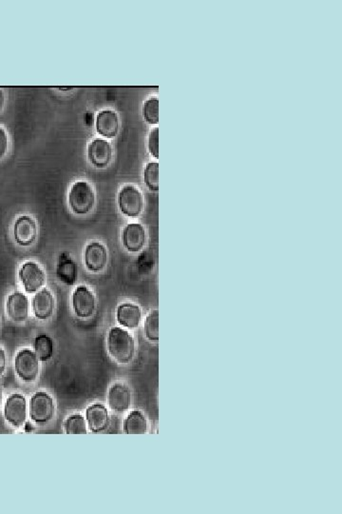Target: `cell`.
Segmentation results:
<instances>
[{
  "label": "cell",
  "instance_id": "1",
  "mask_svg": "<svg viewBox=\"0 0 342 514\" xmlns=\"http://www.w3.org/2000/svg\"><path fill=\"white\" fill-rule=\"evenodd\" d=\"M107 350L108 355L118 364H129L136 355V340L127 329L113 327L108 331Z\"/></svg>",
  "mask_w": 342,
  "mask_h": 514
},
{
  "label": "cell",
  "instance_id": "2",
  "mask_svg": "<svg viewBox=\"0 0 342 514\" xmlns=\"http://www.w3.org/2000/svg\"><path fill=\"white\" fill-rule=\"evenodd\" d=\"M95 189L88 181H75L69 189L68 205L74 215H89L95 206Z\"/></svg>",
  "mask_w": 342,
  "mask_h": 514
},
{
  "label": "cell",
  "instance_id": "3",
  "mask_svg": "<svg viewBox=\"0 0 342 514\" xmlns=\"http://www.w3.org/2000/svg\"><path fill=\"white\" fill-rule=\"evenodd\" d=\"M30 417L35 425L44 426L54 419L56 404L53 397L46 391H38L31 397Z\"/></svg>",
  "mask_w": 342,
  "mask_h": 514
},
{
  "label": "cell",
  "instance_id": "4",
  "mask_svg": "<svg viewBox=\"0 0 342 514\" xmlns=\"http://www.w3.org/2000/svg\"><path fill=\"white\" fill-rule=\"evenodd\" d=\"M117 205L122 215L129 218H137L144 209V196L138 187L128 184L119 191Z\"/></svg>",
  "mask_w": 342,
  "mask_h": 514
},
{
  "label": "cell",
  "instance_id": "5",
  "mask_svg": "<svg viewBox=\"0 0 342 514\" xmlns=\"http://www.w3.org/2000/svg\"><path fill=\"white\" fill-rule=\"evenodd\" d=\"M18 280L28 295H35L46 285L47 275L40 264L27 261L18 270Z\"/></svg>",
  "mask_w": 342,
  "mask_h": 514
},
{
  "label": "cell",
  "instance_id": "6",
  "mask_svg": "<svg viewBox=\"0 0 342 514\" xmlns=\"http://www.w3.org/2000/svg\"><path fill=\"white\" fill-rule=\"evenodd\" d=\"M15 371L23 382H35L40 373V361L35 352L30 349L20 350L15 355Z\"/></svg>",
  "mask_w": 342,
  "mask_h": 514
},
{
  "label": "cell",
  "instance_id": "7",
  "mask_svg": "<svg viewBox=\"0 0 342 514\" xmlns=\"http://www.w3.org/2000/svg\"><path fill=\"white\" fill-rule=\"evenodd\" d=\"M72 306L77 318L89 319L97 311V297L88 286L79 285L72 293Z\"/></svg>",
  "mask_w": 342,
  "mask_h": 514
},
{
  "label": "cell",
  "instance_id": "8",
  "mask_svg": "<svg viewBox=\"0 0 342 514\" xmlns=\"http://www.w3.org/2000/svg\"><path fill=\"white\" fill-rule=\"evenodd\" d=\"M108 261V249L102 242L95 240L86 245L84 264L88 271L92 274H99L106 269Z\"/></svg>",
  "mask_w": 342,
  "mask_h": 514
},
{
  "label": "cell",
  "instance_id": "9",
  "mask_svg": "<svg viewBox=\"0 0 342 514\" xmlns=\"http://www.w3.org/2000/svg\"><path fill=\"white\" fill-rule=\"evenodd\" d=\"M27 400L20 394H14L8 397L4 405V417L13 427L24 426L27 420Z\"/></svg>",
  "mask_w": 342,
  "mask_h": 514
},
{
  "label": "cell",
  "instance_id": "10",
  "mask_svg": "<svg viewBox=\"0 0 342 514\" xmlns=\"http://www.w3.org/2000/svg\"><path fill=\"white\" fill-rule=\"evenodd\" d=\"M13 233L17 245L22 247L33 245L38 235V227L35 218L27 215H20L15 219Z\"/></svg>",
  "mask_w": 342,
  "mask_h": 514
},
{
  "label": "cell",
  "instance_id": "11",
  "mask_svg": "<svg viewBox=\"0 0 342 514\" xmlns=\"http://www.w3.org/2000/svg\"><path fill=\"white\" fill-rule=\"evenodd\" d=\"M87 157L88 160L93 167L97 169L107 168L113 160V146L107 139H92L88 145Z\"/></svg>",
  "mask_w": 342,
  "mask_h": 514
},
{
  "label": "cell",
  "instance_id": "12",
  "mask_svg": "<svg viewBox=\"0 0 342 514\" xmlns=\"http://www.w3.org/2000/svg\"><path fill=\"white\" fill-rule=\"evenodd\" d=\"M121 240L124 248L129 253H139L146 246V228L140 223H129L122 231Z\"/></svg>",
  "mask_w": 342,
  "mask_h": 514
},
{
  "label": "cell",
  "instance_id": "13",
  "mask_svg": "<svg viewBox=\"0 0 342 514\" xmlns=\"http://www.w3.org/2000/svg\"><path fill=\"white\" fill-rule=\"evenodd\" d=\"M8 318L15 323L27 321L30 314V301L25 293L15 292L11 293L6 301Z\"/></svg>",
  "mask_w": 342,
  "mask_h": 514
},
{
  "label": "cell",
  "instance_id": "14",
  "mask_svg": "<svg viewBox=\"0 0 342 514\" xmlns=\"http://www.w3.org/2000/svg\"><path fill=\"white\" fill-rule=\"evenodd\" d=\"M56 309V299L53 293L47 288L35 293L32 299V310L36 319L41 321L48 320L54 316Z\"/></svg>",
  "mask_w": 342,
  "mask_h": 514
},
{
  "label": "cell",
  "instance_id": "15",
  "mask_svg": "<svg viewBox=\"0 0 342 514\" xmlns=\"http://www.w3.org/2000/svg\"><path fill=\"white\" fill-rule=\"evenodd\" d=\"M56 274L64 285L74 286L79 280V266L69 251H62L57 258Z\"/></svg>",
  "mask_w": 342,
  "mask_h": 514
},
{
  "label": "cell",
  "instance_id": "16",
  "mask_svg": "<svg viewBox=\"0 0 342 514\" xmlns=\"http://www.w3.org/2000/svg\"><path fill=\"white\" fill-rule=\"evenodd\" d=\"M86 421L92 433L107 430L111 425V417L107 407L100 403L90 405L86 410Z\"/></svg>",
  "mask_w": 342,
  "mask_h": 514
},
{
  "label": "cell",
  "instance_id": "17",
  "mask_svg": "<svg viewBox=\"0 0 342 514\" xmlns=\"http://www.w3.org/2000/svg\"><path fill=\"white\" fill-rule=\"evenodd\" d=\"M108 405L113 412L122 414L131 405V391L125 384L116 383L108 389Z\"/></svg>",
  "mask_w": 342,
  "mask_h": 514
},
{
  "label": "cell",
  "instance_id": "18",
  "mask_svg": "<svg viewBox=\"0 0 342 514\" xmlns=\"http://www.w3.org/2000/svg\"><path fill=\"white\" fill-rule=\"evenodd\" d=\"M120 120L117 113L113 110H103L95 118V129L99 136L105 139H114L118 134Z\"/></svg>",
  "mask_w": 342,
  "mask_h": 514
},
{
  "label": "cell",
  "instance_id": "19",
  "mask_svg": "<svg viewBox=\"0 0 342 514\" xmlns=\"http://www.w3.org/2000/svg\"><path fill=\"white\" fill-rule=\"evenodd\" d=\"M116 320L119 325L129 329L138 328L142 320V310L137 304L122 303L116 309Z\"/></svg>",
  "mask_w": 342,
  "mask_h": 514
},
{
  "label": "cell",
  "instance_id": "20",
  "mask_svg": "<svg viewBox=\"0 0 342 514\" xmlns=\"http://www.w3.org/2000/svg\"><path fill=\"white\" fill-rule=\"evenodd\" d=\"M126 435H145L147 432V420L140 411L129 412L123 424Z\"/></svg>",
  "mask_w": 342,
  "mask_h": 514
},
{
  "label": "cell",
  "instance_id": "21",
  "mask_svg": "<svg viewBox=\"0 0 342 514\" xmlns=\"http://www.w3.org/2000/svg\"><path fill=\"white\" fill-rule=\"evenodd\" d=\"M33 352L40 362L51 360L54 355V341L48 334H41L33 341Z\"/></svg>",
  "mask_w": 342,
  "mask_h": 514
},
{
  "label": "cell",
  "instance_id": "22",
  "mask_svg": "<svg viewBox=\"0 0 342 514\" xmlns=\"http://www.w3.org/2000/svg\"><path fill=\"white\" fill-rule=\"evenodd\" d=\"M142 178L149 191H159V163L157 161L147 163L142 173Z\"/></svg>",
  "mask_w": 342,
  "mask_h": 514
},
{
  "label": "cell",
  "instance_id": "23",
  "mask_svg": "<svg viewBox=\"0 0 342 514\" xmlns=\"http://www.w3.org/2000/svg\"><path fill=\"white\" fill-rule=\"evenodd\" d=\"M88 425L86 418L81 414H72L64 423V430L67 435H87Z\"/></svg>",
  "mask_w": 342,
  "mask_h": 514
},
{
  "label": "cell",
  "instance_id": "24",
  "mask_svg": "<svg viewBox=\"0 0 342 514\" xmlns=\"http://www.w3.org/2000/svg\"><path fill=\"white\" fill-rule=\"evenodd\" d=\"M142 116L150 125L159 123V100L156 97L149 98L142 104Z\"/></svg>",
  "mask_w": 342,
  "mask_h": 514
},
{
  "label": "cell",
  "instance_id": "25",
  "mask_svg": "<svg viewBox=\"0 0 342 514\" xmlns=\"http://www.w3.org/2000/svg\"><path fill=\"white\" fill-rule=\"evenodd\" d=\"M145 334L149 341H159V311H150L145 321Z\"/></svg>",
  "mask_w": 342,
  "mask_h": 514
},
{
  "label": "cell",
  "instance_id": "26",
  "mask_svg": "<svg viewBox=\"0 0 342 514\" xmlns=\"http://www.w3.org/2000/svg\"><path fill=\"white\" fill-rule=\"evenodd\" d=\"M136 265L140 274H149V272L154 270V257L150 256L149 253H142V254H140L138 260L136 262Z\"/></svg>",
  "mask_w": 342,
  "mask_h": 514
},
{
  "label": "cell",
  "instance_id": "27",
  "mask_svg": "<svg viewBox=\"0 0 342 514\" xmlns=\"http://www.w3.org/2000/svg\"><path fill=\"white\" fill-rule=\"evenodd\" d=\"M147 149L154 158H159V129L155 128L149 132L147 139Z\"/></svg>",
  "mask_w": 342,
  "mask_h": 514
},
{
  "label": "cell",
  "instance_id": "28",
  "mask_svg": "<svg viewBox=\"0 0 342 514\" xmlns=\"http://www.w3.org/2000/svg\"><path fill=\"white\" fill-rule=\"evenodd\" d=\"M8 148H9V137L6 130L0 127V159L6 155Z\"/></svg>",
  "mask_w": 342,
  "mask_h": 514
},
{
  "label": "cell",
  "instance_id": "29",
  "mask_svg": "<svg viewBox=\"0 0 342 514\" xmlns=\"http://www.w3.org/2000/svg\"><path fill=\"white\" fill-rule=\"evenodd\" d=\"M7 357L5 350L0 347V376L3 375L6 371Z\"/></svg>",
  "mask_w": 342,
  "mask_h": 514
},
{
  "label": "cell",
  "instance_id": "30",
  "mask_svg": "<svg viewBox=\"0 0 342 514\" xmlns=\"http://www.w3.org/2000/svg\"><path fill=\"white\" fill-rule=\"evenodd\" d=\"M4 103H5V95L3 91L0 89V111H2V109L4 107Z\"/></svg>",
  "mask_w": 342,
  "mask_h": 514
},
{
  "label": "cell",
  "instance_id": "31",
  "mask_svg": "<svg viewBox=\"0 0 342 514\" xmlns=\"http://www.w3.org/2000/svg\"><path fill=\"white\" fill-rule=\"evenodd\" d=\"M2 400H3V391H2V387L0 385V406H1Z\"/></svg>",
  "mask_w": 342,
  "mask_h": 514
},
{
  "label": "cell",
  "instance_id": "32",
  "mask_svg": "<svg viewBox=\"0 0 342 514\" xmlns=\"http://www.w3.org/2000/svg\"><path fill=\"white\" fill-rule=\"evenodd\" d=\"M57 89L60 91H70L74 89V87H57Z\"/></svg>",
  "mask_w": 342,
  "mask_h": 514
}]
</instances>
